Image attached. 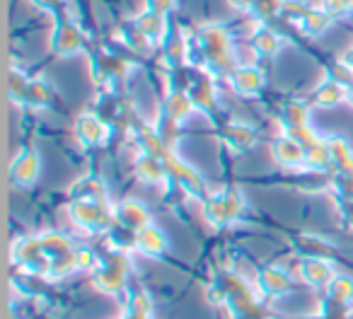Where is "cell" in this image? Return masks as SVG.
Instances as JSON below:
<instances>
[{
	"instance_id": "35",
	"label": "cell",
	"mask_w": 353,
	"mask_h": 319,
	"mask_svg": "<svg viewBox=\"0 0 353 319\" xmlns=\"http://www.w3.org/2000/svg\"><path fill=\"white\" fill-rule=\"evenodd\" d=\"M348 99H351V104H353V88H348Z\"/></svg>"
},
{
	"instance_id": "4",
	"label": "cell",
	"mask_w": 353,
	"mask_h": 319,
	"mask_svg": "<svg viewBox=\"0 0 353 319\" xmlns=\"http://www.w3.org/2000/svg\"><path fill=\"white\" fill-rule=\"evenodd\" d=\"M117 223H121L126 230L138 232L143 227L150 225V211L143 201H136V198H128V201H121L117 208Z\"/></svg>"
},
{
	"instance_id": "26",
	"label": "cell",
	"mask_w": 353,
	"mask_h": 319,
	"mask_svg": "<svg viewBox=\"0 0 353 319\" xmlns=\"http://www.w3.org/2000/svg\"><path fill=\"white\" fill-rule=\"evenodd\" d=\"M152 298L148 293H133L128 300V317H152Z\"/></svg>"
},
{
	"instance_id": "5",
	"label": "cell",
	"mask_w": 353,
	"mask_h": 319,
	"mask_svg": "<svg viewBox=\"0 0 353 319\" xmlns=\"http://www.w3.org/2000/svg\"><path fill=\"white\" fill-rule=\"evenodd\" d=\"M271 152H274L276 163L283 165V167H305V147L300 145L298 141H293L290 136H281L274 141L271 145Z\"/></svg>"
},
{
	"instance_id": "34",
	"label": "cell",
	"mask_w": 353,
	"mask_h": 319,
	"mask_svg": "<svg viewBox=\"0 0 353 319\" xmlns=\"http://www.w3.org/2000/svg\"><path fill=\"white\" fill-rule=\"evenodd\" d=\"M174 8V0H145V10L157 12V15H167Z\"/></svg>"
},
{
	"instance_id": "33",
	"label": "cell",
	"mask_w": 353,
	"mask_h": 319,
	"mask_svg": "<svg viewBox=\"0 0 353 319\" xmlns=\"http://www.w3.org/2000/svg\"><path fill=\"white\" fill-rule=\"evenodd\" d=\"M27 88H30V80L25 78V75H17V73H12L10 75V94H12V99H22L25 102V97H27Z\"/></svg>"
},
{
	"instance_id": "17",
	"label": "cell",
	"mask_w": 353,
	"mask_h": 319,
	"mask_svg": "<svg viewBox=\"0 0 353 319\" xmlns=\"http://www.w3.org/2000/svg\"><path fill=\"white\" fill-rule=\"evenodd\" d=\"M252 49L259 56H276L281 51V37L271 27H259L252 37Z\"/></svg>"
},
{
	"instance_id": "10",
	"label": "cell",
	"mask_w": 353,
	"mask_h": 319,
	"mask_svg": "<svg viewBox=\"0 0 353 319\" xmlns=\"http://www.w3.org/2000/svg\"><path fill=\"white\" fill-rule=\"evenodd\" d=\"M232 88H235V92L252 97L264 88V73L256 65H240L232 70Z\"/></svg>"
},
{
	"instance_id": "21",
	"label": "cell",
	"mask_w": 353,
	"mask_h": 319,
	"mask_svg": "<svg viewBox=\"0 0 353 319\" xmlns=\"http://www.w3.org/2000/svg\"><path fill=\"white\" fill-rule=\"evenodd\" d=\"M225 141L237 147H252L256 141V133L252 131V126H247V123L232 121L225 126Z\"/></svg>"
},
{
	"instance_id": "13",
	"label": "cell",
	"mask_w": 353,
	"mask_h": 319,
	"mask_svg": "<svg viewBox=\"0 0 353 319\" xmlns=\"http://www.w3.org/2000/svg\"><path fill=\"white\" fill-rule=\"evenodd\" d=\"M346 99H348V88L332 78H329L327 83L319 85L317 92H314V104L322 109H334V107H339V104L346 102Z\"/></svg>"
},
{
	"instance_id": "27",
	"label": "cell",
	"mask_w": 353,
	"mask_h": 319,
	"mask_svg": "<svg viewBox=\"0 0 353 319\" xmlns=\"http://www.w3.org/2000/svg\"><path fill=\"white\" fill-rule=\"evenodd\" d=\"M283 3H285V0H252L250 10L254 12L256 17L266 20V17L281 15V10H283Z\"/></svg>"
},
{
	"instance_id": "6",
	"label": "cell",
	"mask_w": 353,
	"mask_h": 319,
	"mask_svg": "<svg viewBox=\"0 0 353 319\" xmlns=\"http://www.w3.org/2000/svg\"><path fill=\"white\" fill-rule=\"evenodd\" d=\"M334 266L329 264V259H317V256H305L300 261V278L310 285H329L334 280Z\"/></svg>"
},
{
	"instance_id": "18",
	"label": "cell",
	"mask_w": 353,
	"mask_h": 319,
	"mask_svg": "<svg viewBox=\"0 0 353 319\" xmlns=\"http://www.w3.org/2000/svg\"><path fill=\"white\" fill-rule=\"evenodd\" d=\"M310 104L300 102V99H290L285 102L283 107V121H285V128H293V126H310Z\"/></svg>"
},
{
	"instance_id": "25",
	"label": "cell",
	"mask_w": 353,
	"mask_h": 319,
	"mask_svg": "<svg viewBox=\"0 0 353 319\" xmlns=\"http://www.w3.org/2000/svg\"><path fill=\"white\" fill-rule=\"evenodd\" d=\"M189 97L194 99L196 109H211L213 102H216V92H213V85L208 80H201L196 83L192 90H189Z\"/></svg>"
},
{
	"instance_id": "3",
	"label": "cell",
	"mask_w": 353,
	"mask_h": 319,
	"mask_svg": "<svg viewBox=\"0 0 353 319\" xmlns=\"http://www.w3.org/2000/svg\"><path fill=\"white\" fill-rule=\"evenodd\" d=\"M39 172H41V157H39V152L32 150V147L22 150L20 155L12 160L10 174L17 187H32V184L39 179Z\"/></svg>"
},
{
	"instance_id": "30",
	"label": "cell",
	"mask_w": 353,
	"mask_h": 319,
	"mask_svg": "<svg viewBox=\"0 0 353 319\" xmlns=\"http://www.w3.org/2000/svg\"><path fill=\"white\" fill-rule=\"evenodd\" d=\"M223 198H225V208H228V216H230V223L237 220V218L242 216V211H245V196H242L237 189H228V192L223 194Z\"/></svg>"
},
{
	"instance_id": "19",
	"label": "cell",
	"mask_w": 353,
	"mask_h": 319,
	"mask_svg": "<svg viewBox=\"0 0 353 319\" xmlns=\"http://www.w3.org/2000/svg\"><path fill=\"white\" fill-rule=\"evenodd\" d=\"M329 290V300L336 305H348L353 300V278L351 276H334V280L327 285Z\"/></svg>"
},
{
	"instance_id": "31",
	"label": "cell",
	"mask_w": 353,
	"mask_h": 319,
	"mask_svg": "<svg viewBox=\"0 0 353 319\" xmlns=\"http://www.w3.org/2000/svg\"><path fill=\"white\" fill-rule=\"evenodd\" d=\"M73 261H75V271H92L94 266H97V256H94V251L85 249V247H80V249L73 251Z\"/></svg>"
},
{
	"instance_id": "1",
	"label": "cell",
	"mask_w": 353,
	"mask_h": 319,
	"mask_svg": "<svg viewBox=\"0 0 353 319\" xmlns=\"http://www.w3.org/2000/svg\"><path fill=\"white\" fill-rule=\"evenodd\" d=\"M199 46L203 56L216 65L221 73H232L235 70V46L228 34L225 27L221 25H206L199 30Z\"/></svg>"
},
{
	"instance_id": "9",
	"label": "cell",
	"mask_w": 353,
	"mask_h": 319,
	"mask_svg": "<svg viewBox=\"0 0 353 319\" xmlns=\"http://www.w3.org/2000/svg\"><path fill=\"white\" fill-rule=\"evenodd\" d=\"M75 128H78L80 141H85L88 145H102V143H107L109 133H112V128L99 116H94V114H83Z\"/></svg>"
},
{
	"instance_id": "8",
	"label": "cell",
	"mask_w": 353,
	"mask_h": 319,
	"mask_svg": "<svg viewBox=\"0 0 353 319\" xmlns=\"http://www.w3.org/2000/svg\"><path fill=\"white\" fill-rule=\"evenodd\" d=\"M136 249L141 251V254H145V256H162L167 251V237H165V232L160 230V227H155L150 223L148 227H143V230H138L136 232Z\"/></svg>"
},
{
	"instance_id": "32",
	"label": "cell",
	"mask_w": 353,
	"mask_h": 319,
	"mask_svg": "<svg viewBox=\"0 0 353 319\" xmlns=\"http://www.w3.org/2000/svg\"><path fill=\"white\" fill-rule=\"evenodd\" d=\"M187 51H189V44L182 37H170V41H167V59L179 63V61H184Z\"/></svg>"
},
{
	"instance_id": "16",
	"label": "cell",
	"mask_w": 353,
	"mask_h": 319,
	"mask_svg": "<svg viewBox=\"0 0 353 319\" xmlns=\"http://www.w3.org/2000/svg\"><path fill=\"white\" fill-rule=\"evenodd\" d=\"M133 25H136L150 41H160L162 37H165V30H167V27H165V15H157V12H150V10L141 12Z\"/></svg>"
},
{
	"instance_id": "15",
	"label": "cell",
	"mask_w": 353,
	"mask_h": 319,
	"mask_svg": "<svg viewBox=\"0 0 353 319\" xmlns=\"http://www.w3.org/2000/svg\"><path fill=\"white\" fill-rule=\"evenodd\" d=\"M196 112V104L189 97V92H172L165 102V116L172 121L184 123L192 114Z\"/></svg>"
},
{
	"instance_id": "20",
	"label": "cell",
	"mask_w": 353,
	"mask_h": 319,
	"mask_svg": "<svg viewBox=\"0 0 353 319\" xmlns=\"http://www.w3.org/2000/svg\"><path fill=\"white\" fill-rule=\"evenodd\" d=\"M329 165H332V152H329V143L324 141V138L319 143H314L312 147L305 150V167L327 169Z\"/></svg>"
},
{
	"instance_id": "28",
	"label": "cell",
	"mask_w": 353,
	"mask_h": 319,
	"mask_svg": "<svg viewBox=\"0 0 353 319\" xmlns=\"http://www.w3.org/2000/svg\"><path fill=\"white\" fill-rule=\"evenodd\" d=\"M285 136H290L293 141H298L300 145L307 150V147H312L314 143H319L322 138L314 133L312 126H293V128H285Z\"/></svg>"
},
{
	"instance_id": "29",
	"label": "cell",
	"mask_w": 353,
	"mask_h": 319,
	"mask_svg": "<svg viewBox=\"0 0 353 319\" xmlns=\"http://www.w3.org/2000/svg\"><path fill=\"white\" fill-rule=\"evenodd\" d=\"M303 249L307 256H317V259H329V254H332V247L327 245V242L322 240V237H303Z\"/></svg>"
},
{
	"instance_id": "22",
	"label": "cell",
	"mask_w": 353,
	"mask_h": 319,
	"mask_svg": "<svg viewBox=\"0 0 353 319\" xmlns=\"http://www.w3.org/2000/svg\"><path fill=\"white\" fill-rule=\"evenodd\" d=\"M329 22H332V15H329L324 8H310L307 15L300 22V27H303L307 34H322V32H327Z\"/></svg>"
},
{
	"instance_id": "2",
	"label": "cell",
	"mask_w": 353,
	"mask_h": 319,
	"mask_svg": "<svg viewBox=\"0 0 353 319\" xmlns=\"http://www.w3.org/2000/svg\"><path fill=\"white\" fill-rule=\"evenodd\" d=\"M70 218L75 225L85 227V230H104L117 220V213L107 208V198L104 201H94V198H73L70 203Z\"/></svg>"
},
{
	"instance_id": "7",
	"label": "cell",
	"mask_w": 353,
	"mask_h": 319,
	"mask_svg": "<svg viewBox=\"0 0 353 319\" xmlns=\"http://www.w3.org/2000/svg\"><path fill=\"white\" fill-rule=\"evenodd\" d=\"M259 283L264 288V293L274 295V298H283L293 290V278L290 271L281 269V266H264L259 271Z\"/></svg>"
},
{
	"instance_id": "23",
	"label": "cell",
	"mask_w": 353,
	"mask_h": 319,
	"mask_svg": "<svg viewBox=\"0 0 353 319\" xmlns=\"http://www.w3.org/2000/svg\"><path fill=\"white\" fill-rule=\"evenodd\" d=\"M203 213H206V218L213 223V225H225V223H230V216H228L223 194H218V196H208L206 203H203Z\"/></svg>"
},
{
	"instance_id": "24",
	"label": "cell",
	"mask_w": 353,
	"mask_h": 319,
	"mask_svg": "<svg viewBox=\"0 0 353 319\" xmlns=\"http://www.w3.org/2000/svg\"><path fill=\"white\" fill-rule=\"evenodd\" d=\"M27 104H32V107H46V104L51 102V88L46 80H30V88H27V97H25Z\"/></svg>"
},
{
	"instance_id": "11",
	"label": "cell",
	"mask_w": 353,
	"mask_h": 319,
	"mask_svg": "<svg viewBox=\"0 0 353 319\" xmlns=\"http://www.w3.org/2000/svg\"><path fill=\"white\" fill-rule=\"evenodd\" d=\"M133 174L141 179L143 184H162L170 174H167V167L160 157L152 155H141L133 165Z\"/></svg>"
},
{
	"instance_id": "12",
	"label": "cell",
	"mask_w": 353,
	"mask_h": 319,
	"mask_svg": "<svg viewBox=\"0 0 353 319\" xmlns=\"http://www.w3.org/2000/svg\"><path fill=\"white\" fill-rule=\"evenodd\" d=\"M54 49L56 54L61 56H73L83 49V34L75 25L70 22H63L61 27H56L54 32Z\"/></svg>"
},
{
	"instance_id": "14",
	"label": "cell",
	"mask_w": 353,
	"mask_h": 319,
	"mask_svg": "<svg viewBox=\"0 0 353 319\" xmlns=\"http://www.w3.org/2000/svg\"><path fill=\"white\" fill-rule=\"evenodd\" d=\"M329 152H332V165L341 172V177H353V150L346 138H329Z\"/></svg>"
}]
</instances>
